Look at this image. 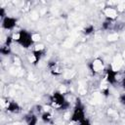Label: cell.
<instances>
[{"label":"cell","instance_id":"cell-6","mask_svg":"<svg viewBox=\"0 0 125 125\" xmlns=\"http://www.w3.org/2000/svg\"><path fill=\"white\" fill-rule=\"evenodd\" d=\"M17 24V19L12 17H6L2 20V27L7 30H12Z\"/></svg>","mask_w":125,"mask_h":125},{"label":"cell","instance_id":"cell-1","mask_svg":"<svg viewBox=\"0 0 125 125\" xmlns=\"http://www.w3.org/2000/svg\"><path fill=\"white\" fill-rule=\"evenodd\" d=\"M15 40L17 41V43H18L19 45H21V47H23V48H25V49H27V48H29L30 46H32V45H33V42H34L32 34H31L30 32H28L27 30H25V29L20 30V31L18 32L17 38H16Z\"/></svg>","mask_w":125,"mask_h":125},{"label":"cell","instance_id":"cell-5","mask_svg":"<svg viewBox=\"0 0 125 125\" xmlns=\"http://www.w3.org/2000/svg\"><path fill=\"white\" fill-rule=\"evenodd\" d=\"M104 72H105V80L108 84L110 85H115L117 82V72L109 65L106 68H104Z\"/></svg>","mask_w":125,"mask_h":125},{"label":"cell","instance_id":"cell-18","mask_svg":"<svg viewBox=\"0 0 125 125\" xmlns=\"http://www.w3.org/2000/svg\"><path fill=\"white\" fill-rule=\"evenodd\" d=\"M119 102L125 105V94H122L120 97H119Z\"/></svg>","mask_w":125,"mask_h":125},{"label":"cell","instance_id":"cell-15","mask_svg":"<svg viewBox=\"0 0 125 125\" xmlns=\"http://www.w3.org/2000/svg\"><path fill=\"white\" fill-rule=\"evenodd\" d=\"M13 40H15L14 38H13V36H11V35H9L7 38H6V41H5V45H8V46H11V44H12V42H13Z\"/></svg>","mask_w":125,"mask_h":125},{"label":"cell","instance_id":"cell-8","mask_svg":"<svg viewBox=\"0 0 125 125\" xmlns=\"http://www.w3.org/2000/svg\"><path fill=\"white\" fill-rule=\"evenodd\" d=\"M48 68L50 69V71L53 75H59L61 73V68L55 61H50L48 62Z\"/></svg>","mask_w":125,"mask_h":125},{"label":"cell","instance_id":"cell-13","mask_svg":"<svg viewBox=\"0 0 125 125\" xmlns=\"http://www.w3.org/2000/svg\"><path fill=\"white\" fill-rule=\"evenodd\" d=\"M94 31H95V27H94L93 24H89V25L85 26V27L83 28V30H82V32H83L84 35H90V34H92Z\"/></svg>","mask_w":125,"mask_h":125},{"label":"cell","instance_id":"cell-17","mask_svg":"<svg viewBox=\"0 0 125 125\" xmlns=\"http://www.w3.org/2000/svg\"><path fill=\"white\" fill-rule=\"evenodd\" d=\"M0 17H1V19L3 20L4 18H6L7 16H6V13H5V9L4 8H0Z\"/></svg>","mask_w":125,"mask_h":125},{"label":"cell","instance_id":"cell-14","mask_svg":"<svg viewBox=\"0 0 125 125\" xmlns=\"http://www.w3.org/2000/svg\"><path fill=\"white\" fill-rule=\"evenodd\" d=\"M0 53H1L2 55H5V56L10 55V53H11V47L4 44V45L0 48Z\"/></svg>","mask_w":125,"mask_h":125},{"label":"cell","instance_id":"cell-3","mask_svg":"<svg viewBox=\"0 0 125 125\" xmlns=\"http://www.w3.org/2000/svg\"><path fill=\"white\" fill-rule=\"evenodd\" d=\"M49 99H50V104H51V105H52L53 107L59 109V110L61 109V107L62 106V104L66 102L64 96H63L61 92H58V91L54 92V93L50 96Z\"/></svg>","mask_w":125,"mask_h":125},{"label":"cell","instance_id":"cell-19","mask_svg":"<svg viewBox=\"0 0 125 125\" xmlns=\"http://www.w3.org/2000/svg\"><path fill=\"white\" fill-rule=\"evenodd\" d=\"M103 94H104L105 97H107V96L109 95V89H108V88L104 89V90H103Z\"/></svg>","mask_w":125,"mask_h":125},{"label":"cell","instance_id":"cell-12","mask_svg":"<svg viewBox=\"0 0 125 125\" xmlns=\"http://www.w3.org/2000/svg\"><path fill=\"white\" fill-rule=\"evenodd\" d=\"M41 119L44 123H52V119H53V116L50 112L48 111H45L41 114Z\"/></svg>","mask_w":125,"mask_h":125},{"label":"cell","instance_id":"cell-16","mask_svg":"<svg viewBox=\"0 0 125 125\" xmlns=\"http://www.w3.org/2000/svg\"><path fill=\"white\" fill-rule=\"evenodd\" d=\"M78 125H92V124H91V122H90L89 119L85 118V119H83L82 121H80V122L78 123Z\"/></svg>","mask_w":125,"mask_h":125},{"label":"cell","instance_id":"cell-10","mask_svg":"<svg viewBox=\"0 0 125 125\" xmlns=\"http://www.w3.org/2000/svg\"><path fill=\"white\" fill-rule=\"evenodd\" d=\"M37 120H38L37 116L32 112H29V113L25 114V116H24V121L27 125H36Z\"/></svg>","mask_w":125,"mask_h":125},{"label":"cell","instance_id":"cell-4","mask_svg":"<svg viewBox=\"0 0 125 125\" xmlns=\"http://www.w3.org/2000/svg\"><path fill=\"white\" fill-rule=\"evenodd\" d=\"M89 68L92 71L93 74H97L102 72L103 70H104V62L102 59L97 58L95 60H93L90 63H89Z\"/></svg>","mask_w":125,"mask_h":125},{"label":"cell","instance_id":"cell-7","mask_svg":"<svg viewBox=\"0 0 125 125\" xmlns=\"http://www.w3.org/2000/svg\"><path fill=\"white\" fill-rule=\"evenodd\" d=\"M6 109H7V111L12 112V113H19V112H21V105H20L17 102L11 101V102H9V103L7 104Z\"/></svg>","mask_w":125,"mask_h":125},{"label":"cell","instance_id":"cell-11","mask_svg":"<svg viewBox=\"0 0 125 125\" xmlns=\"http://www.w3.org/2000/svg\"><path fill=\"white\" fill-rule=\"evenodd\" d=\"M113 19H110V18H106L105 21L102 23V28L104 30H108V29H111L112 26H113Z\"/></svg>","mask_w":125,"mask_h":125},{"label":"cell","instance_id":"cell-9","mask_svg":"<svg viewBox=\"0 0 125 125\" xmlns=\"http://www.w3.org/2000/svg\"><path fill=\"white\" fill-rule=\"evenodd\" d=\"M45 54V51L44 49H35L32 51V57H33V63L36 64L40 60L41 58L44 56Z\"/></svg>","mask_w":125,"mask_h":125},{"label":"cell","instance_id":"cell-20","mask_svg":"<svg viewBox=\"0 0 125 125\" xmlns=\"http://www.w3.org/2000/svg\"><path fill=\"white\" fill-rule=\"evenodd\" d=\"M121 86H122V88L125 90V77H123V79H122V81H121Z\"/></svg>","mask_w":125,"mask_h":125},{"label":"cell","instance_id":"cell-2","mask_svg":"<svg viewBox=\"0 0 125 125\" xmlns=\"http://www.w3.org/2000/svg\"><path fill=\"white\" fill-rule=\"evenodd\" d=\"M85 110H84V105L81 103L80 99H76L75 105L73 107V111L70 117V120L75 123H79L83 119H85Z\"/></svg>","mask_w":125,"mask_h":125}]
</instances>
